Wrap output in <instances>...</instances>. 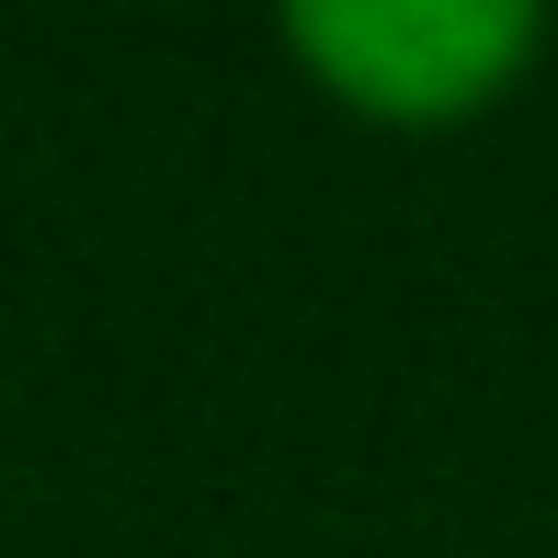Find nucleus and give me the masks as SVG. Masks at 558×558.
Wrapping results in <instances>:
<instances>
[{"label": "nucleus", "mask_w": 558, "mask_h": 558, "mask_svg": "<svg viewBox=\"0 0 558 558\" xmlns=\"http://www.w3.org/2000/svg\"><path fill=\"white\" fill-rule=\"evenodd\" d=\"M547 0H286V35L342 104L388 125H445L536 58Z\"/></svg>", "instance_id": "nucleus-1"}]
</instances>
